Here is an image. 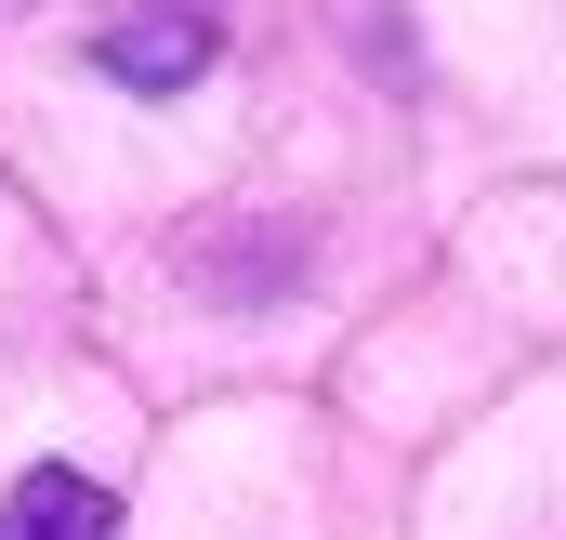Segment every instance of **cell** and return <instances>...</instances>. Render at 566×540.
<instances>
[{
	"mask_svg": "<svg viewBox=\"0 0 566 540\" xmlns=\"http://www.w3.org/2000/svg\"><path fill=\"white\" fill-rule=\"evenodd\" d=\"M93 66H106L119 93H185V80L211 66V13H119V27L93 40Z\"/></svg>",
	"mask_w": 566,
	"mask_h": 540,
	"instance_id": "obj_1",
	"label": "cell"
},
{
	"mask_svg": "<svg viewBox=\"0 0 566 540\" xmlns=\"http://www.w3.org/2000/svg\"><path fill=\"white\" fill-rule=\"evenodd\" d=\"M0 540H119V501H106L93 475L40 461V475H13V501H0Z\"/></svg>",
	"mask_w": 566,
	"mask_h": 540,
	"instance_id": "obj_2",
	"label": "cell"
}]
</instances>
